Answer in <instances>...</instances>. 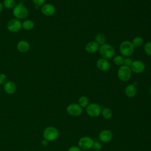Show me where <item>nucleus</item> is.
Returning a JSON list of instances; mask_svg holds the SVG:
<instances>
[{
  "mask_svg": "<svg viewBox=\"0 0 151 151\" xmlns=\"http://www.w3.org/2000/svg\"><path fill=\"white\" fill-rule=\"evenodd\" d=\"M12 14L14 18L19 20L25 19L28 15L27 8L21 2L12 9Z\"/></svg>",
  "mask_w": 151,
  "mask_h": 151,
  "instance_id": "obj_1",
  "label": "nucleus"
},
{
  "mask_svg": "<svg viewBox=\"0 0 151 151\" xmlns=\"http://www.w3.org/2000/svg\"><path fill=\"white\" fill-rule=\"evenodd\" d=\"M99 52L103 58L109 60L113 58L115 54V50L114 47L109 44H104L100 45Z\"/></svg>",
  "mask_w": 151,
  "mask_h": 151,
  "instance_id": "obj_2",
  "label": "nucleus"
},
{
  "mask_svg": "<svg viewBox=\"0 0 151 151\" xmlns=\"http://www.w3.org/2000/svg\"><path fill=\"white\" fill-rule=\"evenodd\" d=\"M58 130L54 126H48L44 129L42 132L43 137L48 142L56 140L59 136Z\"/></svg>",
  "mask_w": 151,
  "mask_h": 151,
  "instance_id": "obj_3",
  "label": "nucleus"
},
{
  "mask_svg": "<svg viewBox=\"0 0 151 151\" xmlns=\"http://www.w3.org/2000/svg\"><path fill=\"white\" fill-rule=\"evenodd\" d=\"M134 50V47L132 42L128 40H125L120 44L119 51L122 56L129 57L133 54Z\"/></svg>",
  "mask_w": 151,
  "mask_h": 151,
  "instance_id": "obj_4",
  "label": "nucleus"
},
{
  "mask_svg": "<svg viewBox=\"0 0 151 151\" xmlns=\"http://www.w3.org/2000/svg\"><path fill=\"white\" fill-rule=\"evenodd\" d=\"M132 76V70L130 67L123 65L120 66L117 70V77L119 79L123 81L126 82L129 81Z\"/></svg>",
  "mask_w": 151,
  "mask_h": 151,
  "instance_id": "obj_5",
  "label": "nucleus"
},
{
  "mask_svg": "<svg viewBox=\"0 0 151 151\" xmlns=\"http://www.w3.org/2000/svg\"><path fill=\"white\" fill-rule=\"evenodd\" d=\"M102 107L97 103H89L86 107V112L87 114L91 117H97L101 114Z\"/></svg>",
  "mask_w": 151,
  "mask_h": 151,
  "instance_id": "obj_6",
  "label": "nucleus"
},
{
  "mask_svg": "<svg viewBox=\"0 0 151 151\" xmlns=\"http://www.w3.org/2000/svg\"><path fill=\"white\" fill-rule=\"evenodd\" d=\"M6 28L8 31H9L11 32H17L19 31L22 27V22L21 20L17 19L15 18H12L6 24Z\"/></svg>",
  "mask_w": 151,
  "mask_h": 151,
  "instance_id": "obj_7",
  "label": "nucleus"
},
{
  "mask_svg": "<svg viewBox=\"0 0 151 151\" xmlns=\"http://www.w3.org/2000/svg\"><path fill=\"white\" fill-rule=\"evenodd\" d=\"M94 140L89 136H83L78 142V146L82 150H88L92 149Z\"/></svg>",
  "mask_w": 151,
  "mask_h": 151,
  "instance_id": "obj_8",
  "label": "nucleus"
},
{
  "mask_svg": "<svg viewBox=\"0 0 151 151\" xmlns=\"http://www.w3.org/2000/svg\"><path fill=\"white\" fill-rule=\"evenodd\" d=\"M66 111L68 115L77 117L82 114L83 109L78 103H71L67 107Z\"/></svg>",
  "mask_w": 151,
  "mask_h": 151,
  "instance_id": "obj_9",
  "label": "nucleus"
},
{
  "mask_svg": "<svg viewBox=\"0 0 151 151\" xmlns=\"http://www.w3.org/2000/svg\"><path fill=\"white\" fill-rule=\"evenodd\" d=\"M145 64L141 60H134L133 61L130 68L132 70V72H133L136 74H140L143 73L145 70Z\"/></svg>",
  "mask_w": 151,
  "mask_h": 151,
  "instance_id": "obj_10",
  "label": "nucleus"
},
{
  "mask_svg": "<svg viewBox=\"0 0 151 151\" xmlns=\"http://www.w3.org/2000/svg\"><path fill=\"white\" fill-rule=\"evenodd\" d=\"M55 6L50 3L44 4L41 6V12L45 17H51L55 12Z\"/></svg>",
  "mask_w": 151,
  "mask_h": 151,
  "instance_id": "obj_11",
  "label": "nucleus"
},
{
  "mask_svg": "<svg viewBox=\"0 0 151 151\" xmlns=\"http://www.w3.org/2000/svg\"><path fill=\"white\" fill-rule=\"evenodd\" d=\"M113 137V133L109 129H104L101 130L99 134V139L100 142L103 143L110 142Z\"/></svg>",
  "mask_w": 151,
  "mask_h": 151,
  "instance_id": "obj_12",
  "label": "nucleus"
},
{
  "mask_svg": "<svg viewBox=\"0 0 151 151\" xmlns=\"http://www.w3.org/2000/svg\"><path fill=\"white\" fill-rule=\"evenodd\" d=\"M97 67L102 71H108L110 68V64L108 60L101 58L96 62Z\"/></svg>",
  "mask_w": 151,
  "mask_h": 151,
  "instance_id": "obj_13",
  "label": "nucleus"
},
{
  "mask_svg": "<svg viewBox=\"0 0 151 151\" xmlns=\"http://www.w3.org/2000/svg\"><path fill=\"white\" fill-rule=\"evenodd\" d=\"M3 88L4 91L8 94H13L17 91V86L12 81H8L4 84Z\"/></svg>",
  "mask_w": 151,
  "mask_h": 151,
  "instance_id": "obj_14",
  "label": "nucleus"
},
{
  "mask_svg": "<svg viewBox=\"0 0 151 151\" xmlns=\"http://www.w3.org/2000/svg\"><path fill=\"white\" fill-rule=\"evenodd\" d=\"M100 45L95 41H91L87 42L85 47L86 51L88 53H95L99 50Z\"/></svg>",
  "mask_w": 151,
  "mask_h": 151,
  "instance_id": "obj_15",
  "label": "nucleus"
},
{
  "mask_svg": "<svg viewBox=\"0 0 151 151\" xmlns=\"http://www.w3.org/2000/svg\"><path fill=\"white\" fill-rule=\"evenodd\" d=\"M30 45L28 41L25 40L19 41L17 45V50L21 53H25L29 50Z\"/></svg>",
  "mask_w": 151,
  "mask_h": 151,
  "instance_id": "obj_16",
  "label": "nucleus"
},
{
  "mask_svg": "<svg viewBox=\"0 0 151 151\" xmlns=\"http://www.w3.org/2000/svg\"><path fill=\"white\" fill-rule=\"evenodd\" d=\"M137 93V89L134 84H128L124 89V93L126 96L129 98H132L135 96Z\"/></svg>",
  "mask_w": 151,
  "mask_h": 151,
  "instance_id": "obj_17",
  "label": "nucleus"
},
{
  "mask_svg": "<svg viewBox=\"0 0 151 151\" xmlns=\"http://www.w3.org/2000/svg\"><path fill=\"white\" fill-rule=\"evenodd\" d=\"M22 27L25 30L30 31L34 28V22L32 20H31L30 19H25L24 21L23 22H22Z\"/></svg>",
  "mask_w": 151,
  "mask_h": 151,
  "instance_id": "obj_18",
  "label": "nucleus"
},
{
  "mask_svg": "<svg viewBox=\"0 0 151 151\" xmlns=\"http://www.w3.org/2000/svg\"><path fill=\"white\" fill-rule=\"evenodd\" d=\"M101 114L103 117L106 120L110 119L113 116L112 111L109 107H104L101 110Z\"/></svg>",
  "mask_w": 151,
  "mask_h": 151,
  "instance_id": "obj_19",
  "label": "nucleus"
},
{
  "mask_svg": "<svg viewBox=\"0 0 151 151\" xmlns=\"http://www.w3.org/2000/svg\"><path fill=\"white\" fill-rule=\"evenodd\" d=\"M94 41L99 44L100 45L106 44V37L102 33H99L96 35L94 37Z\"/></svg>",
  "mask_w": 151,
  "mask_h": 151,
  "instance_id": "obj_20",
  "label": "nucleus"
},
{
  "mask_svg": "<svg viewBox=\"0 0 151 151\" xmlns=\"http://www.w3.org/2000/svg\"><path fill=\"white\" fill-rule=\"evenodd\" d=\"M78 104L83 109L86 108L89 104V100L87 97L85 96H81L79 97L78 100Z\"/></svg>",
  "mask_w": 151,
  "mask_h": 151,
  "instance_id": "obj_21",
  "label": "nucleus"
},
{
  "mask_svg": "<svg viewBox=\"0 0 151 151\" xmlns=\"http://www.w3.org/2000/svg\"><path fill=\"white\" fill-rule=\"evenodd\" d=\"M2 4L4 8L8 9H13L17 5L15 0H4Z\"/></svg>",
  "mask_w": 151,
  "mask_h": 151,
  "instance_id": "obj_22",
  "label": "nucleus"
},
{
  "mask_svg": "<svg viewBox=\"0 0 151 151\" xmlns=\"http://www.w3.org/2000/svg\"><path fill=\"white\" fill-rule=\"evenodd\" d=\"M132 43L134 47H140L143 44V40L140 37H136L133 39Z\"/></svg>",
  "mask_w": 151,
  "mask_h": 151,
  "instance_id": "obj_23",
  "label": "nucleus"
},
{
  "mask_svg": "<svg viewBox=\"0 0 151 151\" xmlns=\"http://www.w3.org/2000/svg\"><path fill=\"white\" fill-rule=\"evenodd\" d=\"M124 58L120 55H116L113 58V62L115 65L118 66H122L124 64Z\"/></svg>",
  "mask_w": 151,
  "mask_h": 151,
  "instance_id": "obj_24",
  "label": "nucleus"
},
{
  "mask_svg": "<svg viewBox=\"0 0 151 151\" xmlns=\"http://www.w3.org/2000/svg\"><path fill=\"white\" fill-rule=\"evenodd\" d=\"M144 50L146 54L151 57V41H148L144 45Z\"/></svg>",
  "mask_w": 151,
  "mask_h": 151,
  "instance_id": "obj_25",
  "label": "nucleus"
},
{
  "mask_svg": "<svg viewBox=\"0 0 151 151\" xmlns=\"http://www.w3.org/2000/svg\"><path fill=\"white\" fill-rule=\"evenodd\" d=\"M92 149L95 151H100L102 149L101 143L99 141H94Z\"/></svg>",
  "mask_w": 151,
  "mask_h": 151,
  "instance_id": "obj_26",
  "label": "nucleus"
},
{
  "mask_svg": "<svg viewBox=\"0 0 151 151\" xmlns=\"http://www.w3.org/2000/svg\"><path fill=\"white\" fill-rule=\"evenodd\" d=\"M32 2L36 7H40L42 6L45 2V0H32Z\"/></svg>",
  "mask_w": 151,
  "mask_h": 151,
  "instance_id": "obj_27",
  "label": "nucleus"
},
{
  "mask_svg": "<svg viewBox=\"0 0 151 151\" xmlns=\"http://www.w3.org/2000/svg\"><path fill=\"white\" fill-rule=\"evenodd\" d=\"M6 81V76L4 73H0V86L4 85Z\"/></svg>",
  "mask_w": 151,
  "mask_h": 151,
  "instance_id": "obj_28",
  "label": "nucleus"
},
{
  "mask_svg": "<svg viewBox=\"0 0 151 151\" xmlns=\"http://www.w3.org/2000/svg\"><path fill=\"white\" fill-rule=\"evenodd\" d=\"M132 62H133V61L131 58H130L129 57H126L124 59V64L123 65L130 67L131 65Z\"/></svg>",
  "mask_w": 151,
  "mask_h": 151,
  "instance_id": "obj_29",
  "label": "nucleus"
},
{
  "mask_svg": "<svg viewBox=\"0 0 151 151\" xmlns=\"http://www.w3.org/2000/svg\"><path fill=\"white\" fill-rule=\"evenodd\" d=\"M67 151H83L78 146H70Z\"/></svg>",
  "mask_w": 151,
  "mask_h": 151,
  "instance_id": "obj_30",
  "label": "nucleus"
},
{
  "mask_svg": "<svg viewBox=\"0 0 151 151\" xmlns=\"http://www.w3.org/2000/svg\"><path fill=\"white\" fill-rule=\"evenodd\" d=\"M48 143V141H47V140L45 139H43L42 141H41V144L43 145V146H47Z\"/></svg>",
  "mask_w": 151,
  "mask_h": 151,
  "instance_id": "obj_31",
  "label": "nucleus"
},
{
  "mask_svg": "<svg viewBox=\"0 0 151 151\" xmlns=\"http://www.w3.org/2000/svg\"><path fill=\"white\" fill-rule=\"evenodd\" d=\"M4 8V6L2 2H0V13L3 11Z\"/></svg>",
  "mask_w": 151,
  "mask_h": 151,
  "instance_id": "obj_32",
  "label": "nucleus"
},
{
  "mask_svg": "<svg viewBox=\"0 0 151 151\" xmlns=\"http://www.w3.org/2000/svg\"><path fill=\"white\" fill-rule=\"evenodd\" d=\"M149 93H150V94H151V87L149 89Z\"/></svg>",
  "mask_w": 151,
  "mask_h": 151,
  "instance_id": "obj_33",
  "label": "nucleus"
}]
</instances>
